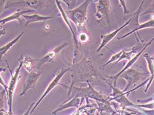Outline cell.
<instances>
[{"label":"cell","instance_id":"cell-22","mask_svg":"<svg viewBox=\"0 0 154 115\" xmlns=\"http://www.w3.org/2000/svg\"><path fill=\"white\" fill-rule=\"evenodd\" d=\"M25 68L29 73L32 72L33 68L34 67V64L32 59H25L24 60L23 64Z\"/></svg>","mask_w":154,"mask_h":115},{"label":"cell","instance_id":"cell-6","mask_svg":"<svg viewBox=\"0 0 154 115\" xmlns=\"http://www.w3.org/2000/svg\"><path fill=\"white\" fill-rule=\"evenodd\" d=\"M67 44L68 43L64 42L61 45L55 48L54 50L49 51L45 56L42 59H33L35 65L34 67L37 69H39L45 64L47 62H53V60L57 56L58 53H59L64 47L67 46Z\"/></svg>","mask_w":154,"mask_h":115},{"label":"cell","instance_id":"cell-23","mask_svg":"<svg viewBox=\"0 0 154 115\" xmlns=\"http://www.w3.org/2000/svg\"><path fill=\"white\" fill-rule=\"evenodd\" d=\"M122 53H123V52H122V50L121 52H119L117 53H116L115 55H113V56H112V57H111V59H110V60L107 62V63H105L104 65H103V68H104V67H106V66H107V65H108L112 63V62H114L115 61H116L117 62L119 59H120V57L121 56Z\"/></svg>","mask_w":154,"mask_h":115},{"label":"cell","instance_id":"cell-8","mask_svg":"<svg viewBox=\"0 0 154 115\" xmlns=\"http://www.w3.org/2000/svg\"><path fill=\"white\" fill-rule=\"evenodd\" d=\"M142 74L137 72L136 70L131 69H127L120 76V77L124 78L127 82V85L123 91L124 92L127 91L130 86L137 82L141 77Z\"/></svg>","mask_w":154,"mask_h":115},{"label":"cell","instance_id":"cell-5","mask_svg":"<svg viewBox=\"0 0 154 115\" xmlns=\"http://www.w3.org/2000/svg\"><path fill=\"white\" fill-rule=\"evenodd\" d=\"M97 12L96 17L97 19L104 18L107 24H109L110 17L112 16V8L110 1H97Z\"/></svg>","mask_w":154,"mask_h":115},{"label":"cell","instance_id":"cell-1","mask_svg":"<svg viewBox=\"0 0 154 115\" xmlns=\"http://www.w3.org/2000/svg\"><path fill=\"white\" fill-rule=\"evenodd\" d=\"M91 2L89 0H86L76 8L65 11L68 18L74 23L78 30L84 26L87 20V9Z\"/></svg>","mask_w":154,"mask_h":115},{"label":"cell","instance_id":"cell-16","mask_svg":"<svg viewBox=\"0 0 154 115\" xmlns=\"http://www.w3.org/2000/svg\"><path fill=\"white\" fill-rule=\"evenodd\" d=\"M26 20V24L25 27H26L29 24L38 22L45 21L53 18L52 17H42L38 14L32 15H23L22 16Z\"/></svg>","mask_w":154,"mask_h":115},{"label":"cell","instance_id":"cell-17","mask_svg":"<svg viewBox=\"0 0 154 115\" xmlns=\"http://www.w3.org/2000/svg\"><path fill=\"white\" fill-rule=\"evenodd\" d=\"M24 32H23L21 33L20 35H19L17 38H16L15 39L11 41L10 42L8 43L7 44H5L4 46L0 48V54H1V59H2V57L5 55V54L8 52V51L12 47L14 44H16L18 41L20 40V39L21 38L22 36L23 35Z\"/></svg>","mask_w":154,"mask_h":115},{"label":"cell","instance_id":"cell-21","mask_svg":"<svg viewBox=\"0 0 154 115\" xmlns=\"http://www.w3.org/2000/svg\"><path fill=\"white\" fill-rule=\"evenodd\" d=\"M149 27H153L154 28V18H152L151 20L147 22L140 25L139 27L133 32V33H135L136 32H137V31L140 30V29L149 28Z\"/></svg>","mask_w":154,"mask_h":115},{"label":"cell","instance_id":"cell-30","mask_svg":"<svg viewBox=\"0 0 154 115\" xmlns=\"http://www.w3.org/2000/svg\"><path fill=\"white\" fill-rule=\"evenodd\" d=\"M34 104H35V103H32V104L30 105V107H29V109H28V110H27V111L23 115H29V114H30V110H31V108H32V107H33V106L34 105Z\"/></svg>","mask_w":154,"mask_h":115},{"label":"cell","instance_id":"cell-15","mask_svg":"<svg viewBox=\"0 0 154 115\" xmlns=\"http://www.w3.org/2000/svg\"><path fill=\"white\" fill-rule=\"evenodd\" d=\"M82 99L81 98L74 97L69 101L66 103H63L60 104L56 110H55L53 113V115H56L58 112H60L64 109H68L71 107H75L78 108L80 104L81 100Z\"/></svg>","mask_w":154,"mask_h":115},{"label":"cell","instance_id":"cell-12","mask_svg":"<svg viewBox=\"0 0 154 115\" xmlns=\"http://www.w3.org/2000/svg\"><path fill=\"white\" fill-rule=\"evenodd\" d=\"M131 21V19H129L123 25H122L121 27L119 28V29H116L115 31L112 32V33H109V34H107L106 35H101L100 36L101 39L102 40L100 46L98 48L97 50V52H100L101 50L107 44L109 43L117 35L118 33L122 30V29L125 27L129 25L130 22Z\"/></svg>","mask_w":154,"mask_h":115},{"label":"cell","instance_id":"cell-3","mask_svg":"<svg viewBox=\"0 0 154 115\" xmlns=\"http://www.w3.org/2000/svg\"><path fill=\"white\" fill-rule=\"evenodd\" d=\"M89 86L86 88H77L73 86L74 88L77 91L76 95L74 97L79 98H90L96 100L102 103L108 104L107 99L105 98L103 96L101 95L97 91H95L90 85L89 81H87Z\"/></svg>","mask_w":154,"mask_h":115},{"label":"cell","instance_id":"cell-31","mask_svg":"<svg viewBox=\"0 0 154 115\" xmlns=\"http://www.w3.org/2000/svg\"><path fill=\"white\" fill-rule=\"evenodd\" d=\"M74 115V114H73V115Z\"/></svg>","mask_w":154,"mask_h":115},{"label":"cell","instance_id":"cell-25","mask_svg":"<svg viewBox=\"0 0 154 115\" xmlns=\"http://www.w3.org/2000/svg\"><path fill=\"white\" fill-rule=\"evenodd\" d=\"M79 39L80 41L81 42L85 43L88 41V40H89V38L87 34L82 32V33H81L80 34L79 36Z\"/></svg>","mask_w":154,"mask_h":115},{"label":"cell","instance_id":"cell-11","mask_svg":"<svg viewBox=\"0 0 154 115\" xmlns=\"http://www.w3.org/2000/svg\"><path fill=\"white\" fill-rule=\"evenodd\" d=\"M154 40V37L152 40H151V41H150L149 42L146 44V45H145L144 47L143 48L142 50H141L140 52H139L137 54L136 56L134 57L133 58V59H131V60L129 61L128 63H127V64L126 65H125V67L122 69V71H121L118 74H117L110 77V79L111 80H112L114 86H116V83L117 80L119 78V77L120 75L123 72H124L125 71L127 70V69H129V68H130V67H131V66H132V65H133L134 64V63L138 59V58L140 57V55L142 54L143 51L146 49V48H147L148 46H149V45L151 44V43Z\"/></svg>","mask_w":154,"mask_h":115},{"label":"cell","instance_id":"cell-14","mask_svg":"<svg viewBox=\"0 0 154 115\" xmlns=\"http://www.w3.org/2000/svg\"><path fill=\"white\" fill-rule=\"evenodd\" d=\"M35 10H24V11H20V10H18L17 12L14 13V14L7 17L6 18L1 20L0 23H1V26L9 22L12 21L17 20L19 22L20 25H22V20H21L20 17H22L24 14H26L28 12H34Z\"/></svg>","mask_w":154,"mask_h":115},{"label":"cell","instance_id":"cell-28","mask_svg":"<svg viewBox=\"0 0 154 115\" xmlns=\"http://www.w3.org/2000/svg\"><path fill=\"white\" fill-rule=\"evenodd\" d=\"M154 77V74L153 75H152V76H151V77L150 78L148 79V80H150L149 81V82H148V85H147V87H146V89H145V92H147V91H148V88H149V86H150V85H151V84H152V82L153 80Z\"/></svg>","mask_w":154,"mask_h":115},{"label":"cell","instance_id":"cell-2","mask_svg":"<svg viewBox=\"0 0 154 115\" xmlns=\"http://www.w3.org/2000/svg\"><path fill=\"white\" fill-rule=\"evenodd\" d=\"M23 59H22L20 60H19V62H20V64H19L18 68L15 70V73L14 75L12 74V72L10 68H9L8 64L7 63L8 66L9 71L11 72V78L10 81H9L8 89L7 95L9 112L12 114H13L12 112V104L13 94H14V92H15V89H16L17 83L18 80L20 78L19 77V74H20L21 68L22 67L23 65V64L24 60Z\"/></svg>","mask_w":154,"mask_h":115},{"label":"cell","instance_id":"cell-24","mask_svg":"<svg viewBox=\"0 0 154 115\" xmlns=\"http://www.w3.org/2000/svg\"><path fill=\"white\" fill-rule=\"evenodd\" d=\"M154 14V0L151 2V4L148 6V9H146L143 13L140 14V16H144L148 14Z\"/></svg>","mask_w":154,"mask_h":115},{"label":"cell","instance_id":"cell-26","mask_svg":"<svg viewBox=\"0 0 154 115\" xmlns=\"http://www.w3.org/2000/svg\"><path fill=\"white\" fill-rule=\"evenodd\" d=\"M119 2L120 6H121L123 8V10H124V13L123 14L124 15H127L129 14L130 13V11L128 10L126 6V4H125V1H119Z\"/></svg>","mask_w":154,"mask_h":115},{"label":"cell","instance_id":"cell-18","mask_svg":"<svg viewBox=\"0 0 154 115\" xmlns=\"http://www.w3.org/2000/svg\"><path fill=\"white\" fill-rule=\"evenodd\" d=\"M56 2H57V5L58 8L59 9L61 13H62V15L63 17L64 20L65 21L67 25L69 26V28L71 29V32H72V34H73V37H74V41H75V43L76 44L75 46H77V41L75 35L74 31H73L72 27H71V23H70V21H69L70 19L68 18L65 11L63 10V8H62L61 5L60 4V1H56Z\"/></svg>","mask_w":154,"mask_h":115},{"label":"cell","instance_id":"cell-4","mask_svg":"<svg viewBox=\"0 0 154 115\" xmlns=\"http://www.w3.org/2000/svg\"><path fill=\"white\" fill-rule=\"evenodd\" d=\"M5 6V9L26 6L35 9L40 10L43 9L48 2L47 1H8Z\"/></svg>","mask_w":154,"mask_h":115},{"label":"cell","instance_id":"cell-27","mask_svg":"<svg viewBox=\"0 0 154 115\" xmlns=\"http://www.w3.org/2000/svg\"><path fill=\"white\" fill-rule=\"evenodd\" d=\"M6 91L5 89L3 91L1 92V109H3L4 106V97L6 93Z\"/></svg>","mask_w":154,"mask_h":115},{"label":"cell","instance_id":"cell-10","mask_svg":"<svg viewBox=\"0 0 154 115\" xmlns=\"http://www.w3.org/2000/svg\"><path fill=\"white\" fill-rule=\"evenodd\" d=\"M144 1H142L140 5L139 6L138 8L137 9V11H136L133 14V17L131 18V21L129 23V25H131V26L132 27V30L129 33L125 34L122 36L121 37H118L117 38L120 40L123 39L125 38H126L127 37L130 36L133 34V32L135 31L139 27L140 24L139 22V19L140 16L141 12L143 11L142 6L144 3Z\"/></svg>","mask_w":154,"mask_h":115},{"label":"cell","instance_id":"cell-20","mask_svg":"<svg viewBox=\"0 0 154 115\" xmlns=\"http://www.w3.org/2000/svg\"><path fill=\"white\" fill-rule=\"evenodd\" d=\"M143 57L146 59L148 63V68L150 70L151 74L153 75L154 74V63L153 62L154 58L151 56L149 54L146 53L143 55Z\"/></svg>","mask_w":154,"mask_h":115},{"label":"cell","instance_id":"cell-29","mask_svg":"<svg viewBox=\"0 0 154 115\" xmlns=\"http://www.w3.org/2000/svg\"><path fill=\"white\" fill-rule=\"evenodd\" d=\"M0 82H1V84L3 86H4V87L5 88V91H6L7 93L8 92V86L5 84V83L3 79L2 78V76L1 75V77H0Z\"/></svg>","mask_w":154,"mask_h":115},{"label":"cell","instance_id":"cell-13","mask_svg":"<svg viewBox=\"0 0 154 115\" xmlns=\"http://www.w3.org/2000/svg\"><path fill=\"white\" fill-rule=\"evenodd\" d=\"M111 88L112 89V93L111 95V96L112 97V99L117 101L124 106L126 105H133L132 103H131L127 98L125 96V93L123 91H120L119 89L117 88L116 86H113L111 84H109Z\"/></svg>","mask_w":154,"mask_h":115},{"label":"cell","instance_id":"cell-19","mask_svg":"<svg viewBox=\"0 0 154 115\" xmlns=\"http://www.w3.org/2000/svg\"><path fill=\"white\" fill-rule=\"evenodd\" d=\"M121 46L123 53H122L121 56L120 57L118 61L117 62V63H118L119 62L123 60L127 59L129 61L131 60L132 55L134 54V53H136V49L135 48V47H134V49H132V50H131V51L125 52V51L123 50L122 45Z\"/></svg>","mask_w":154,"mask_h":115},{"label":"cell","instance_id":"cell-7","mask_svg":"<svg viewBox=\"0 0 154 115\" xmlns=\"http://www.w3.org/2000/svg\"><path fill=\"white\" fill-rule=\"evenodd\" d=\"M70 68H69L66 69V68L62 67V68H61L60 72H59L57 76H56V77L54 78L53 80L49 83V85L48 86L47 89L45 90V92L43 94L41 98H40V99L38 101L36 104L35 107L31 110L30 114H32L33 113V112H34V111H35V109L36 107L41 102V101L43 100V99L48 94L51 92L53 89H54L55 87H56L57 85L60 84L59 82L60 80L61 79L63 75L65 74L66 73L68 72V71H70Z\"/></svg>","mask_w":154,"mask_h":115},{"label":"cell","instance_id":"cell-9","mask_svg":"<svg viewBox=\"0 0 154 115\" xmlns=\"http://www.w3.org/2000/svg\"><path fill=\"white\" fill-rule=\"evenodd\" d=\"M42 74V72L41 71H38L37 73L32 71L30 73L24 84L22 92L20 94V96L24 95L29 89H35L36 82Z\"/></svg>","mask_w":154,"mask_h":115}]
</instances>
